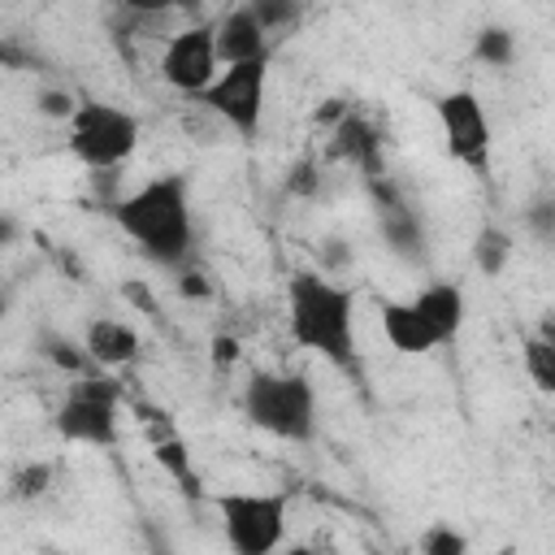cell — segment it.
Returning a JSON list of instances; mask_svg holds the SVG:
<instances>
[{
    "instance_id": "6",
    "label": "cell",
    "mask_w": 555,
    "mask_h": 555,
    "mask_svg": "<svg viewBox=\"0 0 555 555\" xmlns=\"http://www.w3.org/2000/svg\"><path fill=\"white\" fill-rule=\"evenodd\" d=\"M264 87H269V56H251L221 65L217 78L195 100L208 113H217L238 139H256L264 121Z\"/></svg>"
},
{
    "instance_id": "8",
    "label": "cell",
    "mask_w": 555,
    "mask_h": 555,
    "mask_svg": "<svg viewBox=\"0 0 555 555\" xmlns=\"http://www.w3.org/2000/svg\"><path fill=\"white\" fill-rule=\"evenodd\" d=\"M434 113H438V130H442L447 152L460 165H468L473 173H486L490 169L494 130H490V113H486L481 95L468 91V87H455V91L434 100Z\"/></svg>"
},
{
    "instance_id": "24",
    "label": "cell",
    "mask_w": 555,
    "mask_h": 555,
    "mask_svg": "<svg viewBox=\"0 0 555 555\" xmlns=\"http://www.w3.org/2000/svg\"><path fill=\"white\" fill-rule=\"evenodd\" d=\"M525 225L533 230L538 243H551V238H555V199H551V195L533 199V204L525 208Z\"/></svg>"
},
{
    "instance_id": "9",
    "label": "cell",
    "mask_w": 555,
    "mask_h": 555,
    "mask_svg": "<svg viewBox=\"0 0 555 555\" xmlns=\"http://www.w3.org/2000/svg\"><path fill=\"white\" fill-rule=\"evenodd\" d=\"M221 69V56H217V26L212 22H195L178 35H169L165 52H160V78L182 91V95H199Z\"/></svg>"
},
{
    "instance_id": "3",
    "label": "cell",
    "mask_w": 555,
    "mask_h": 555,
    "mask_svg": "<svg viewBox=\"0 0 555 555\" xmlns=\"http://www.w3.org/2000/svg\"><path fill=\"white\" fill-rule=\"evenodd\" d=\"M243 416L282 442H308L317 434V386L308 373H251L243 386Z\"/></svg>"
},
{
    "instance_id": "31",
    "label": "cell",
    "mask_w": 555,
    "mask_h": 555,
    "mask_svg": "<svg viewBox=\"0 0 555 555\" xmlns=\"http://www.w3.org/2000/svg\"><path fill=\"white\" fill-rule=\"evenodd\" d=\"M173 9H199V0H173Z\"/></svg>"
},
{
    "instance_id": "7",
    "label": "cell",
    "mask_w": 555,
    "mask_h": 555,
    "mask_svg": "<svg viewBox=\"0 0 555 555\" xmlns=\"http://www.w3.org/2000/svg\"><path fill=\"white\" fill-rule=\"evenodd\" d=\"M52 425H56L61 442H74V447H117V438H121V425H117V386L104 382V377L78 373V382L61 399Z\"/></svg>"
},
{
    "instance_id": "28",
    "label": "cell",
    "mask_w": 555,
    "mask_h": 555,
    "mask_svg": "<svg viewBox=\"0 0 555 555\" xmlns=\"http://www.w3.org/2000/svg\"><path fill=\"white\" fill-rule=\"evenodd\" d=\"M30 56H26V48L22 43H13V39H0V65L4 69H22Z\"/></svg>"
},
{
    "instance_id": "14",
    "label": "cell",
    "mask_w": 555,
    "mask_h": 555,
    "mask_svg": "<svg viewBox=\"0 0 555 555\" xmlns=\"http://www.w3.org/2000/svg\"><path fill=\"white\" fill-rule=\"evenodd\" d=\"M217 26V56H221V65H230V61H251V56H269V35H264V26L256 22V13L247 9V0L243 4H234L221 22H212Z\"/></svg>"
},
{
    "instance_id": "22",
    "label": "cell",
    "mask_w": 555,
    "mask_h": 555,
    "mask_svg": "<svg viewBox=\"0 0 555 555\" xmlns=\"http://www.w3.org/2000/svg\"><path fill=\"white\" fill-rule=\"evenodd\" d=\"M52 486V464H26L22 473H13V481H9V494L13 499H39L43 490Z\"/></svg>"
},
{
    "instance_id": "15",
    "label": "cell",
    "mask_w": 555,
    "mask_h": 555,
    "mask_svg": "<svg viewBox=\"0 0 555 555\" xmlns=\"http://www.w3.org/2000/svg\"><path fill=\"white\" fill-rule=\"evenodd\" d=\"M82 347L95 369H121L139 356V334L117 317H95L82 334Z\"/></svg>"
},
{
    "instance_id": "16",
    "label": "cell",
    "mask_w": 555,
    "mask_h": 555,
    "mask_svg": "<svg viewBox=\"0 0 555 555\" xmlns=\"http://www.w3.org/2000/svg\"><path fill=\"white\" fill-rule=\"evenodd\" d=\"M507 260H512V234L499 230V225H481L473 234V264H477V273L499 278L507 269Z\"/></svg>"
},
{
    "instance_id": "13",
    "label": "cell",
    "mask_w": 555,
    "mask_h": 555,
    "mask_svg": "<svg viewBox=\"0 0 555 555\" xmlns=\"http://www.w3.org/2000/svg\"><path fill=\"white\" fill-rule=\"evenodd\" d=\"M330 156L334 160H347L356 165L369 182L373 178H386V160H382V134L364 121V117H343L334 126V143H330Z\"/></svg>"
},
{
    "instance_id": "19",
    "label": "cell",
    "mask_w": 555,
    "mask_h": 555,
    "mask_svg": "<svg viewBox=\"0 0 555 555\" xmlns=\"http://www.w3.org/2000/svg\"><path fill=\"white\" fill-rule=\"evenodd\" d=\"M247 9L256 13V22L264 26V35L273 39H282L286 30H295L299 26V17H304V0H247Z\"/></svg>"
},
{
    "instance_id": "12",
    "label": "cell",
    "mask_w": 555,
    "mask_h": 555,
    "mask_svg": "<svg viewBox=\"0 0 555 555\" xmlns=\"http://www.w3.org/2000/svg\"><path fill=\"white\" fill-rule=\"evenodd\" d=\"M377 317H382L386 343H390L399 356H429L434 347H442L438 334L429 330V321L416 312L412 299H386V304L377 308Z\"/></svg>"
},
{
    "instance_id": "11",
    "label": "cell",
    "mask_w": 555,
    "mask_h": 555,
    "mask_svg": "<svg viewBox=\"0 0 555 555\" xmlns=\"http://www.w3.org/2000/svg\"><path fill=\"white\" fill-rule=\"evenodd\" d=\"M412 304H416V312L429 321V330L438 334V343L460 338V330H464V321H468V295H464L460 282H429V286H421V291L412 295Z\"/></svg>"
},
{
    "instance_id": "10",
    "label": "cell",
    "mask_w": 555,
    "mask_h": 555,
    "mask_svg": "<svg viewBox=\"0 0 555 555\" xmlns=\"http://www.w3.org/2000/svg\"><path fill=\"white\" fill-rule=\"evenodd\" d=\"M373 199H377V230L386 238V247L408 260V264H421L425 260V225H421V212L386 182V178H373Z\"/></svg>"
},
{
    "instance_id": "27",
    "label": "cell",
    "mask_w": 555,
    "mask_h": 555,
    "mask_svg": "<svg viewBox=\"0 0 555 555\" xmlns=\"http://www.w3.org/2000/svg\"><path fill=\"white\" fill-rule=\"evenodd\" d=\"M178 291H182L186 299H208V295H212L208 278H199V273H191V269H182V273H178Z\"/></svg>"
},
{
    "instance_id": "1",
    "label": "cell",
    "mask_w": 555,
    "mask_h": 555,
    "mask_svg": "<svg viewBox=\"0 0 555 555\" xmlns=\"http://www.w3.org/2000/svg\"><path fill=\"white\" fill-rule=\"evenodd\" d=\"M117 230L165 269H182L195 247V217H191V186L182 173L147 178L139 191L113 204Z\"/></svg>"
},
{
    "instance_id": "5",
    "label": "cell",
    "mask_w": 555,
    "mask_h": 555,
    "mask_svg": "<svg viewBox=\"0 0 555 555\" xmlns=\"http://www.w3.org/2000/svg\"><path fill=\"white\" fill-rule=\"evenodd\" d=\"M212 507L221 516V533L234 555H269L286 542V494L230 490L217 494Z\"/></svg>"
},
{
    "instance_id": "29",
    "label": "cell",
    "mask_w": 555,
    "mask_h": 555,
    "mask_svg": "<svg viewBox=\"0 0 555 555\" xmlns=\"http://www.w3.org/2000/svg\"><path fill=\"white\" fill-rule=\"evenodd\" d=\"M13 238H17V221H13L9 212H0V251H4Z\"/></svg>"
},
{
    "instance_id": "26",
    "label": "cell",
    "mask_w": 555,
    "mask_h": 555,
    "mask_svg": "<svg viewBox=\"0 0 555 555\" xmlns=\"http://www.w3.org/2000/svg\"><path fill=\"white\" fill-rule=\"evenodd\" d=\"M317 182H321V178H317V165L299 160V165L291 169V182H286V186H291L295 195H312V191H317Z\"/></svg>"
},
{
    "instance_id": "30",
    "label": "cell",
    "mask_w": 555,
    "mask_h": 555,
    "mask_svg": "<svg viewBox=\"0 0 555 555\" xmlns=\"http://www.w3.org/2000/svg\"><path fill=\"white\" fill-rule=\"evenodd\" d=\"M217 360H221V364L234 360V343H230V338H217Z\"/></svg>"
},
{
    "instance_id": "21",
    "label": "cell",
    "mask_w": 555,
    "mask_h": 555,
    "mask_svg": "<svg viewBox=\"0 0 555 555\" xmlns=\"http://www.w3.org/2000/svg\"><path fill=\"white\" fill-rule=\"evenodd\" d=\"M416 551H421V555H464V551H468V538H464L460 529H451L447 520H438V525H429V529L416 538Z\"/></svg>"
},
{
    "instance_id": "4",
    "label": "cell",
    "mask_w": 555,
    "mask_h": 555,
    "mask_svg": "<svg viewBox=\"0 0 555 555\" xmlns=\"http://www.w3.org/2000/svg\"><path fill=\"white\" fill-rule=\"evenodd\" d=\"M65 130H69V152L95 173L126 165L139 147V134H143L139 117L130 108L108 104V100H78Z\"/></svg>"
},
{
    "instance_id": "25",
    "label": "cell",
    "mask_w": 555,
    "mask_h": 555,
    "mask_svg": "<svg viewBox=\"0 0 555 555\" xmlns=\"http://www.w3.org/2000/svg\"><path fill=\"white\" fill-rule=\"evenodd\" d=\"M117 4H121L130 17H143V22H147V17H165V13L173 9V0H117Z\"/></svg>"
},
{
    "instance_id": "17",
    "label": "cell",
    "mask_w": 555,
    "mask_h": 555,
    "mask_svg": "<svg viewBox=\"0 0 555 555\" xmlns=\"http://www.w3.org/2000/svg\"><path fill=\"white\" fill-rule=\"evenodd\" d=\"M473 61L490 65V69H507L516 61V35L507 26H481L477 39H473Z\"/></svg>"
},
{
    "instance_id": "18",
    "label": "cell",
    "mask_w": 555,
    "mask_h": 555,
    "mask_svg": "<svg viewBox=\"0 0 555 555\" xmlns=\"http://www.w3.org/2000/svg\"><path fill=\"white\" fill-rule=\"evenodd\" d=\"M520 356H525V373L533 377V386L542 395H551L555 390V343L546 334H533V338H525Z\"/></svg>"
},
{
    "instance_id": "20",
    "label": "cell",
    "mask_w": 555,
    "mask_h": 555,
    "mask_svg": "<svg viewBox=\"0 0 555 555\" xmlns=\"http://www.w3.org/2000/svg\"><path fill=\"white\" fill-rule=\"evenodd\" d=\"M39 351H43L56 369H65V373H87V369H91L87 347H78V343H74V338H65V334L39 330Z\"/></svg>"
},
{
    "instance_id": "23",
    "label": "cell",
    "mask_w": 555,
    "mask_h": 555,
    "mask_svg": "<svg viewBox=\"0 0 555 555\" xmlns=\"http://www.w3.org/2000/svg\"><path fill=\"white\" fill-rule=\"evenodd\" d=\"M35 108H39L43 117H52V121H69V113L78 108V95H69L65 87H43V91L35 95Z\"/></svg>"
},
{
    "instance_id": "2",
    "label": "cell",
    "mask_w": 555,
    "mask_h": 555,
    "mask_svg": "<svg viewBox=\"0 0 555 555\" xmlns=\"http://www.w3.org/2000/svg\"><path fill=\"white\" fill-rule=\"evenodd\" d=\"M291 338L334 369L356 373V295L325 273H295L286 286Z\"/></svg>"
}]
</instances>
